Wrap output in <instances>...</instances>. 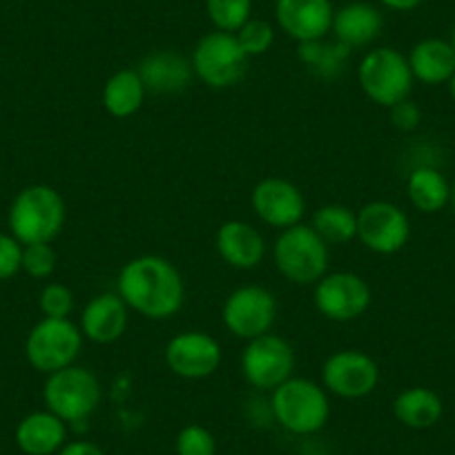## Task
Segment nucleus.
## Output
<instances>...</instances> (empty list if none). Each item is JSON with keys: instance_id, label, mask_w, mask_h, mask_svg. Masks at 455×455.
<instances>
[{"instance_id": "25", "label": "nucleus", "mask_w": 455, "mask_h": 455, "mask_svg": "<svg viewBox=\"0 0 455 455\" xmlns=\"http://www.w3.org/2000/svg\"><path fill=\"white\" fill-rule=\"evenodd\" d=\"M406 196L422 214H437L449 205L451 183L433 165H418L406 177Z\"/></svg>"}, {"instance_id": "36", "label": "nucleus", "mask_w": 455, "mask_h": 455, "mask_svg": "<svg viewBox=\"0 0 455 455\" xmlns=\"http://www.w3.org/2000/svg\"><path fill=\"white\" fill-rule=\"evenodd\" d=\"M379 3L391 12H413L419 5H424L427 0H379Z\"/></svg>"}, {"instance_id": "21", "label": "nucleus", "mask_w": 455, "mask_h": 455, "mask_svg": "<svg viewBox=\"0 0 455 455\" xmlns=\"http://www.w3.org/2000/svg\"><path fill=\"white\" fill-rule=\"evenodd\" d=\"M68 428L69 424L52 411H34L20 419L14 440L25 455H56L68 442Z\"/></svg>"}, {"instance_id": "7", "label": "nucleus", "mask_w": 455, "mask_h": 455, "mask_svg": "<svg viewBox=\"0 0 455 455\" xmlns=\"http://www.w3.org/2000/svg\"><path fill=\"white\" fill-rule=\"evenodd\" d=\"M83 341H85V337H83L78 323H74L72 319L43 317L28 332L25 357H28L29 366L36 369L38 373L52 375L56 371L76 364L83 351Z\"/></svg>"}, {"instance_id": "35", "label": "nucleus", "mask_w": 455, "mask_h": 455, "mask_svg": "<svg viewBox=\"0 0 455 455\" xmlns=\"http://www.w3.org/2000/svg\"><path fill=\"white\" fill-rule=\"evenodd\" d=\"M56 455H105V451L100 449L96 442L90 440H68L63 444V449Z\"/></svg>"}, {"instance_id": "12", "label": "nucleus", "mask_w": 455, "mask_h": 455, "mask_svg": "<svg viewBox=\"0 0 455 455\" xmlns=\"http://www.w3.org/2000/svg\"><path fill=\"white\" fill-rule=\"evenodd\" d=\"M357 239L375 255H397L411 239L409 214L391 201H371L357 210Z\"/></svg>"}, {"instance_id": "23", "label": "nucleus", "mask_w": 455, "mask_h": 455, "mask_svg": "<svg viewBox=\"0 0 455 455\" xmlns=\"http://www.w3.org/2000/svg\"><path fill=\"white\" fill-rule=\"evenodd\" d=\"M393 415L400 424L413 431L433 428L444 415V402L433 388L409 387L393 400Z\"/></svg>"}, {"instance_id": "8", "label": "nucleus", "mask_w": 455, "mask_h": 455, "mask_svg": "<svg viewBox=\"0 0 455 455\" xmlns=\"http://www.w3.org/2000/svg\"><path fill=\"white\" fill-rule=\"evenodd\" d=\"M192 69L210 90H230L248 72V56L243 54L237 36L228 32H208L192 50Z\"/></svg>"}, {"instance_id": "4", "label": "nucleus", "mask_w": 455, "mask_h": 455, "mask_svg": "<svg viewBox=\"0 0 455 455\" xmlns=\"http://www.w3.org/2000/svg\"><path fill=\"white\" fill-rule=\"evenodd\" d=\"M273 264L286 282L315 286L331 266V246L315 233L310 223H297L279 233L273 243Z\"/></svg>"}, {"instance_id": "18", "label": "nucleus", "mask_w": 455, "mask_h": 455, "mask_svg": "<svg viewBox=\"0 0 455 455\" xmlns=\"http://www.w3.org/2000/svg\"><path fill=\"white\" fill-rule=\"evenodd\" d=\"M214 246L223 264L235 270L259 268L268 252V243L259 228L242 219L223 221L214 235Z\"/></svg>"}, {"instance_id": "27", "label": "nucleus", "mask_w": 455, "mask_h": 455, "mask_svg": "<svg viewBox=\"0 0 455 455\" xmlns=\"http://www.w3.org/2000/svg\"><path fill=\"white\" fill-rule=\"evenodd\" d=\"M310 228L328 246H344L357 239V212L344 204H326L315 210Z\"/></svg>"}, {"instance_id": "2", "label": "nucleus", "mask_w": 455, "mask_h": 455, "mask_svg": "<svg viewBox=\"0 0 455 455\" xmlns=\"http://www.w3.org/2000/svg\"><path fill=\"white\" fill-rule=\"evenodd\" d=\"M68 221V205L56 188L34 183L14 196L7 212L10 233L23 246L29 243H52L63 233Z\"/></svg>"}, {"instance_id": "31", "label": "nucleus", "mask_w": 455, "mask_h": 455, "mask_svg": "<svg viewBox=\"0 0 455 455\" xmlns=\"http://www.w3.org/2000/svg\"><path fill=\"white\" fill-rule=\"evenodd\" d=\"M177 455H217V440L204 424H186L174 437Z\"/></svg>"}, {"instance_id": "16", "label": "nucleus", "mask_w": 455, "mask_h": 455, "mask_svg": "<svg viewBox=\"0 0 455 455\" xmlns=\"http://www.w3.org/2000/svg\"><path fill=\"white\" fill-rule=\"evenodd\" d=\"M332 16L335 7L331 0H275V20L297 45L326 38Z\"/></svg>"}, {"instance_id": "11", "label": "nucleus", "mask_w": 455, "mask_h": 455, "mask_svg": "<svg viewBox=\"0 0 455 455\" xmlns=\"http://www.w3.org/2000/svg\"><path fill=\"white\" fill-rule=\"evenodd\" d=\"M315 308L322 317L335 323L360 319L373 304V291L362 275L348 270L326 273L313 291Z\"/></svg>"}, {"instance_id": "19", "label": "nucleus", "mask_w": 455, "mask_h": 455, "mask_svg": "<svg viewBox=\"0 0 455 455\" xmlns=\"http://www.w3.org/2000/svg\"><path fill=\"white\" fill-rule=\"evenodd\" d=\"M143 85L150 94L170 96L188 90L195 78L192 60L174 50H155L143 56L137 68Z\"/></svg>"}, {"instance_id": "1", "label": "nucleus", "mask_w": 455, "mask_h": 455, "mask_svg": "<svg viewBox=\"0 0 455 455\" xmlns=\"http://www.w3.org/2000/svg\"><path fill=\"white\" fill-rule=\"evenodd\" d=\"M116 292L130 310L152 322L174 317L186 304V282L181 273L161 255L130 259L116 279Z\"/></svg>"}, {"instance_id": "5", "label": "nucleus", "mask_w": 455, "mask_h": 455, "mask_svg": "<svg viewBox=\"0 0 455 455\" xmlns=\"http://www.w3.org/2000/svg\"><path fill=\"white\" fill-rule=\"evenodd\" d=\"M45 409L68 424L87 422L103 402V387L94 371L72 364L47 375L43 384Z\"/></svg>"}, {"instance_id": "24", "label": "nucleus", "mask_w": 455, "mask_h": 455, "mask_svg": "<svg viewBox=\"0 0 455 455\" xmlns=\"http://www.w3.org/2000/svg\"><path fill=\"white\" fill-rule=\"evenodd\" d=\"M146 85H143L141 76L137 69H119L105 81L103 92H100V103H103L105 112L112 119H130L139 109L143 108L146 100Z\"/></svg>"}, {"instance_id": "3", "label": "nucleus", "mask_w": 455, "mask_h": 455, "mask_svg": "<svg viewBox=\"0 0 455 455\" xmlns=\"http://www.w3.org/2000/svg\"><path fill=\"white\" fill-rule=\"evenodd\" d=\"M273 419L292 435H315L331 419V393L310 378L291 379L270 393Z\"/></svg>"}, {"instance_id": "15", "label": "nucleus", "mask_w": 455, "mask_h": 455, "mask_svg": "<svg viewBox=\"0 0 455 455\" xmlns=\"http://www.w3.org/2000/svg\"><path fill=\"white\" fill-rule=\"evenodd\" d=\"M251 205L266 226L286 230L301 223L306 214L304 192L282 177H266L252 188Z\"/></svg>"}, {"instance_id": "22", "label": "nucleus", "mask_w": 455, "mask_h": 455, "mask_svg": "<svg viewBox=\"0 0 455 455\" xmlns=\"http://www.w3.org/2000/svg\"><path fill=\"white\" fill-rule=\"evenodd\" d=\"M409 68L424 85H446L455 72V50L444 38H424L409 52Z\"/></svg>"}, {"instance_id": "9", "label": "nucleus", "mask_w": 455, "mask_h": 455, "mask_svg": "<svg viewBox=\"0 0 455 455\" xmlns=\"http://www.w3.org/2000/svg\"><path fill=\"white\" fill-rule=\"evenodd\" d=\"M295 364L297 355L292 344L275 332H266L246 341L239 357V371L243 379L261 393H273L286 379H291L295 373Z\"/></svg>"}, {"instance_id": "13", "label": "nucleus", "mask_w": 455, "mask_h": 455, "mask_svg": "<svg viewBox=\"0 0 455 455\" xmlns=\"http://www.w3.org/2000/svg\"><path fill=\"white\" fill-rule=\"evenodd\" d=\"M379 384V366L360 348H339L322 366V387L339 400L369 397Z\"/></svg>"}, {"instance_id": "28", "label": "nucleus", "mask_w": 455, "mask_h": 455, "mask_svg": "<svg viewBox=\"0 0 455 455\" xmlns=\"http://www.w3.org/2000/svg\"><path fill=\"white\" fill-rule=\"evenodd\" d=\"M205 14L214 29L235 34L252 19V0H205Z\"/></svg>"}, {"instance_id": "32", "label": "nucleus", "mask_w": 455, "mask_h": 455, "mask_svg": "<svg viewBox=\"0 0 455 455\" xmlns=\"http://www.w3.org/2000/svg\"><path fill=\"white\" fill-rule=\"evenodd\" d=\"M59 257L52 243H29L23 246V266L20 270L34 279H50L54 275Z\"/></svg>"}, {"instance_id": "34", "label": "nucleus", "mask_w": 455, "mask_h": 455, "mask_svg": "<svg viewBox=\"0 0 455 455\" xmlns=\"http://www.w3.org/2000/svg\"><path fill=\"white\" fill-rule=\"evenodd\" d=\"M388 116H391L393 128H397L400 132H413L422 124V109L411 99H404L388 108Z\"/></svg>"}, {"instance_id": "29", "label": "nucleus", "mask_w": 455, "mask_h": 455, "mask_svg": "<svg viewBox=\"0 0 455 455\" xmlns=\"http://www.w3.org/2000/svg\"><path fill=\"white\" fill-rule=\"evenodd\" d=\"M38 308H41L43 317L69 319V315L76 308V297H74L72 288H68L65 283L50 282L43 286L41 295H38Z\"/></svg>"}, {"instance_id": "20", "label": "nucleus", "mask_w": 455, "mask_h": 455, "mask_svg": "<svg viewBox=\"0 0 455 455\" xmlns=\"http://www.w3.org/2000/svg\"><path fill=\"white\" fill-rule=\"evenodd\" d=\"M384 28V16L371 3H348L335 10L331 34L348 50H362L378 41Z\"/></svg>"}, {"instance_id": "14", "label": "nucleus", "mask_w": 455, "mask_h": 455, "mask_svg": "<svg viewBox=\"0 0 455 455\" xmlns=\"http://www.w3.org/2000/svg\"><path fill=\"white\" fill-rule=\"evenodd\" d=\"M165 366L181 379H208L223 362L221 344L204 331L177 332L165 344Z\"/></svg>"}, {"instance_id": "26", "label": "nucleus", "mask_w": 455, "mask_h": 455, "mask_svg": "<svg viewBox=\"0 0 455 455\" xmlns=\"http://www.w3.org/2000/svg\"><path fill=\"white\" fill-rule=\"evenodd\" d=\"M297 56L310 74L323 78V81H331V78H339L344 74L348 59H351V50L337 41L322 38V41L299 43Z\"/></svg>"}, {"instance_id": "10", "label": "nucleus", "mask_w": 455, "mask_h": 455, "mask_svg": "<svg viewBox=\"0 0 455 455\" xmlns=\"http://www.w3.org/2000/svg\"><path fill=\"white\" fill-rule=\"evenodd\" d=\"M277 313V297L268 288L248 283V286L235 288L226 297L221 306V322L230 331V335L251 341L266 332H273Z\"/></svg>"}, {"instance_id": "37", "label": "nucleus", "mask_w": 455, "mask_h": 455, "mask_svg": "<svg viewBox=\"0 0 455 455\" xmlns=\"http://www.w3.org/2000/svg\"><path fill=\"white\" fill-rule=\"evenodd\" d=\"M446 87H449V94H451V99L455 100V72H453V76L449 78V83H446Z\"/></svg>"}, {"instance_id": "17", "label": "nucleus", "mask_w": 455, "mask_h": 455, "mask_svg": "<svg viewBox=\"0 0 455 455\" xmlns=\"http://www.w3.org/2000/svg\"><path fill=\"white\" fill-rule=\"evenodd\" d=\"M130 313L132 310L121 299L119 292H99L83 306L78 328L87 341L99 344V347H108V344H114L125 335Z\"/></svg>"}, {"instance_id": "33", "label": "nucleus", "mask_w": 455, "mask_h": 455, "mask_svg": "<svg viewBox=\"0 0 455 455\" xmlns=\"http://www.w3.org/2000/svg\"><path fill=\"white\" fill-rule=\"evenodd\" d=\"M20 266H23V243L12 233H0V282L16 277Z\"/></svg>"}, {"instance_id": "6", "label": "nucleus", "mask_w": 455, "mask_h": 455, "mask_svg": "<svg viewBox=\"0 0 455 455\" xmlns=\"http://www.w3.org/2000/svg\"><path fill=\"white\" fill-rule=\"evenodd\" d=\"M357 83L371 103L388 109L400 100L411 99L415 78L406 54L395 47H373L357 65Z\"/></svg>"}, {"instance_id": "30", "label": "nucleus", "mask_w": 455, "mask_h": 455, "mask_svg": "<svg viewBox=\"0 0 455 455\" xmlns=\"http://www.w3.org/2000/svg\"><path fill=\"white\" fill-rule=\"evenodd\" d=\"M235 36H237L239 45L248 59L266 54L275 45V28L268 20L261 19H251L239 32H235Z\"/></svg>"}, {"instance_id": "39", "label": "nucleus", "mask_w": 455, "mask_h": 455, "mask_svg": "<svg viewBox=\"0 0 455 455\" xmlns=\"http://www.w3.org/2000/svg\"><path fill=\"white\" fill-rule=\"evenodd\" d=\"M451 45H453V50H455V29H453V36H451Z\"/></svg>"}, {"instance_id": "38", "label": "nucleus", "mask_w": 455, "mask_h": 455, "mask_svg": "<svg viewBox=\"0 0 455 455\" xmlns=\"http://www.w3.org/2000/svg\"><path fill=\"white\" fill-rule=\"evenodd\" d=\"M449 205H451V208H453V212H455V183H453V186H451V201H449Z\"/></svg>"}]
</instances>
